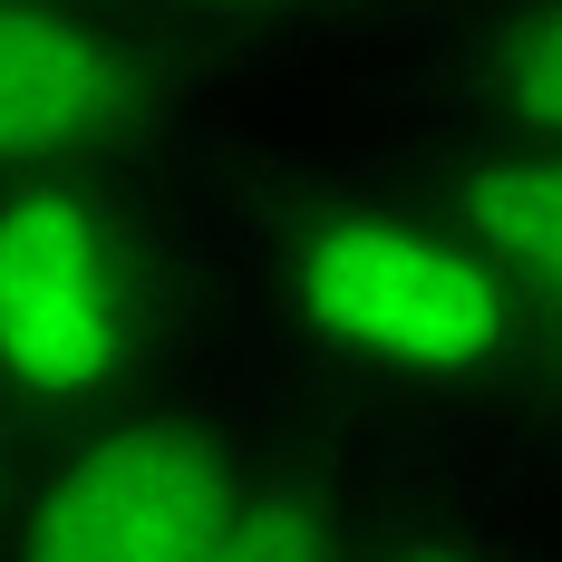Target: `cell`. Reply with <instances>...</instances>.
I'll return each mask as SVG.
<instances>
[{
	"label": "cell",
	"instance_id": "obj_1",
	"mask_svg": "<svg viewBox=\"0 0 562 562\" xmlns=\"http://www.w3.org/2000/svg\"><path fill=\"white\" fill-rule=\"evenodd\" d=\"M224 301L252 321L281 397L407 427H524L553 321L485 272L397 156L262 175L224 224Z\"/></svg>",
	"mask_w": 562,
	"mask_h": 562
},
{
	"label": "cell",
	"instance_id": "obj_2",
	"mask_svg": "<svg viewBox=\"0 0 562 562\" xmlns=\"http://www.w3.org/2000/svg\"><path fill=\"white\" fill-rule=\"evenodd\" d=\"M224 311L184 175H0V407L20 437L156 397Z\"/></svg>",
	"mask_w": 562,
	"mask_h": 562
},
{
	"label": "cell",
	"instance_id": "obj_3",
	"mask_svg": "<svg viewBox=\"0 0 562 562\" xmlns=\"http://www.w3.org/2000/svg\"><path fill=\"white\" fill-rule=\"evenodd\" d=\"M262 407L175 379L98 417L20 437L0 562H214Z\"/></svg>",
	"mask_w": 562,
	"mask_h": 562
},
{
	"label": "cell",
	"instance_id": "obj_4",
	"mask_svg": "<svg viewBox=\"0 0 562 562\" xmlns=\"http://www.w3.org/2000/svg\"><path fill=\"white\" fill-rule=\"evenodd\" d=\"M224 88L136 0H0V175H194Z\"/></svg>",
	"mask_w": 562,
	"mask_h": 562
},
{
	"label": "cell",
	"instance_id": "obj_5",
	"mask_svg": "<svg viewBox=\"0 0 562 562\" xmlns=\"http://www.w3.org/2000/svg\"><path fill=\"white\" fill-rule=\"evenodd\" d=\"M397 175L447 214V233L562 330V136H437L407 126Z\"/></svg>",
	"mask_w": 562,
	"mask_h": 562
},
{
	"label": "cell",
	"instance_id": "obj_6",
	"mask_svg": "<svg viewBox=\"0 0 562 562\" xmlns=\"http://www.w3.org/2000/svg\"><path fill=\"white\" fill-rule=\"evenodd\" d=\"M407 126L562 136V0H456L407 49Z\"/></svg>",
	"mask_w": 562,
	"mask_h": 562
},
{
	"label": "cell",
	"instance_id": "obj_7",
	"mask_svg": "<svg viewBox=\"0 0 562 562\" xmlns=\"http://www.w3.org/2000/svg\"><path fill=\"white\" fill-rule=\"evenodd\" d=\"M369 495H379V475H369L359 437L301 397H272L214 562H359Z\"/></svg>",
	"mask_w": 562,
	"mask_h": 562
},
{
	"label": "cell",
	"instance_id": "obj_8",
	"mask_svg": "<svg viewBox=\"0 0 562 562\" xmlns=\"http://www.w3.org/2000/svg\"><path fill=\"white\" fill-rule=\"evenodd\" d=\"M136 10H156L194 58H214L224 78H243V68H281V58L339 49L389 0H136Z\"/></svg>",
	"mask_w": 562,
	"mask_h": 562
},
{
	"label": "cell",
	"instance_id": "obj_9",
	"mask_svg": "<svg viewBox=\"0 0 562 562\" xmlns=\"http://www.w3.org/2000/svg\"><path fill=\"white\" fill-rule=\"evenodd\" d=\"M359 562H543L533 533L505 505H485L475 485H389L369 495Z\"/></svg>",
	"mask_w": 562,
	"mask_h": 562
},
{
	"label": "cell",
	"instance_id": "obj_10",
	"mask_svg": "<svg viewBox=\"0 0 562 562\" xmlns=\"http://www.w3.org/2000/svg\"><path fill=\"white\" fill-rule=\"evenodd\" d=\"M533 437H543V456L562 465V330H553V349H543V389H533V417H524Z\"/></svg>",
	"mask_w": 562,
	"mask_h": 562
},
{
	"label": "cell",
	"instance_id": "obj_11",
	"mask_svg": "<svg viewBox=\"0 0 562 562\" xmlns=\"http://www.w3.org/2000/svg\"><path fill=\"white\" fill-rule=\"evenodd\" d=\"M10 465H20V417L0 407V495H10Z\"/></svg>",
	"mask_w": 562,
	"mask_h": 562
}]
</instances>
